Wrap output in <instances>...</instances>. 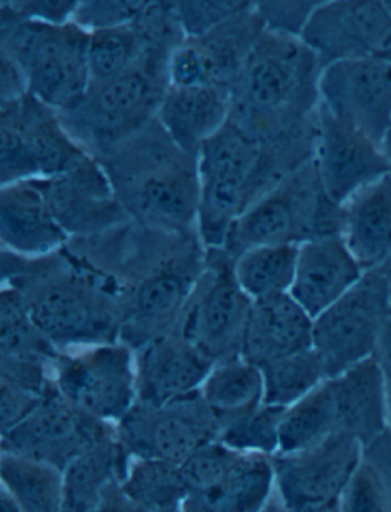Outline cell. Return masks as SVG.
<instances>
[{
	"label": "cell",
	"mask_w": 391,
	"mask_h": 512,
	"mask_svg": "<svg viewBox=\"0 0 391 512\" xmlns=\"http://www.w3.org/2000/svg\"><path fill=\"white\" fill-rule=\"evenodd\" d=\"M66 248L117 292L123 312L120 341L133 350L178 329L207 257L198 230H170L133 219L72 237Z\"/></svg>",
	"instance_id": "1"
},
{
	"label": "cell",
	"mask_w": 391,
	"mask_h": 512,
	"mask_svg": "<svg viewBox=\"0 0 391 512\" xmlns=\"http://www.w3.org/2000/svg\"><path fill=\"white\" fill-rule=\"evenodd\" d=\"M2 286L19 292L36 325L60 350L120 341L117 292L66 247L43 256L2 250Z\"/></svg>",
	"instance_id": "2"
},
{
	"label": "cell",
	"mask_w": 391,
	"mask_h": 512,
	"mask_svg": "<svg viewBox=\"0 0 391 512\" xmlns=\"http://www.w3.org/2000/svg\"><path fill=\"white\" fill-rule=\"evenodd\" d=\"M324 65L300 36L263 31L231 88V117L257 140L314 126Z\"/></svg>",
	"instance_id": "3"
},
{
	"label": "cell",
	"mask_w": 391,
	"mask_h": 512,
	"mask_svg": "<svg viewBox=\"0 0 391 512\" xmlns=\"http://www.w3.org/2000/svg\"><path fill=\"white\" fill-rule=\"evenodd\" d=\"M94 158L130 219L170 230H198V155L173 141L158 118Z\"/></svg>",
	"instance_id": "4"
},
{
	"label": "cell",
	"mask_w": 391,
	"mask_h": 512,
	"mask_svg": "<svg viewBox=\"0 0 391 512\" xmlns=\"http://www.w3.org/2000/svg\"><path fill=\"white\" fill-rule=\"evenodd\" d=\"M172 54L158 49L129 71L91 80L81 100L60 112L74 140L89 155L106 152L156 120L170 85Z\"/></svg>",
	"instance_id": "5"
},
{
	"label": "cell",
	"mask_w": 391,
	"mask_h": 512,
	"mask_svg": "<svg viewBox=\"0 0 391 512\" xmlns=\"http://www.w3.org/2000/svg\"><path fill=\"white\" fill-rule=\"evenodd\" d=\"M89 33L77 22L20 19L0 10V56L22 72L28 94L68 111L91 85Z\"/></svg>",
	"instance_id": "6"
},
{
	"label": "cell",
	"mask_w": 391,
	"mask_h": 512,
	"mask_svg": "<svg viewBox=\"0 0 391 512\" xmlns=\"http://www.w3.org/2000/svg\"><path fill=\"white\" fill-rule=\"evenodd\" d=\"M343 205L333 201L309 161L249 205L234 222L225 250L236 259L259 245L303 244L341 234Z\"/></svg>",
	"instance_id": "7"
},
{
	"label": "cell",
	"mask_w": 391,
	"mask_h": 512,
	"mask_svg": "<svg viewBox=\"0 0 391 512\" xmlns=\"http://www.w3.org/2000/svg\"><path fill=\"white\" fill-rule=\"evenodd\" d=\"M262 143L228 121L198 153V231L207 248H223L240 214L260 198Z\"/></svg>",
	"instance_id": "8"
},
{
	"label": "cell",
	"mask_w": 391,
	"mask_h": 512,
	"mask_svg": "<svg viewBox=\"0 0 391 512\" xmlns=\"http://www.w3.org/2000/svg\"><path fill=\"white\" fill-rule=\"evenodd\" d=\"M88 155L54 107L31 94L0 101V185L65 175Z\"/></svg>",
	"instance_id": "9"
},
{
	"label": "cell",
	"mask_w": 391,
	"mask_h": 512,
	"mask_svg": "<svg viewBox=\"0 0 391 512\" xmlns=\"http://www.w3.org/2000/svg\"><path fill=\"white\" fill-rule=\"evenodd\" d=\"M251 306L253 300L237 282L234 257L225 248H207L204 269L176 331L214 364L234 360L242 357Z\"/></svg>",
	"instance_id": "10"
},
{
	"label": "cell",
	"mask_w": 391,
	"mask_h": 512,
	"mask_svg": "<svg viewBox=\"0 0 391 512\" xmlns=\"http://www.w3.org/2000/svg\"><path fill=\"white\" fill-rule=\"evenodd\" d=\"M362 453L364 445L355 436L335 431L311 447L272 456L280 509L341 511V499Z\"/></svg>",
	"instance_id": "11"
},
{
	"label": "cell",
	"mask_w": 391,
	"mask_h": 512,
	"mask_svg": "<svg viewBox=\"0 0 391 512\" xmlns=\"http://www.w3.org/2000/svg\"><path fill=\"white\" fill-rule=\"evenodd\" d=\"M52 380L78 409L117 425L136 402L135 350L123 341L62 350Z\"/></svg>",
	"instance_id": "12"
},
{
	"label": "cell",
	"mask_w": 391,
	"mask_h": 512,
	"mask_svg": "<svg viewBox=\"0 0 391 512\" xmlns=\"http://www.w3.org/2000/svg\"><path fill=\"white\" fill-rule=\"evenodd\" d=\"M391 312L379 268L367 269L337 303L314 318V347L327 378L375 357L376 344Z\"/></svg>",
	"instance_id": "13"
},
{
	"label": "cell",
	"mask_w": 391,
	"mask_h": 512,
	"mask_svg": "<svg viewBox=\"0 0 391 512\" xmlns=\"http://www.w3.org/2000/svg\"><path fill=\"white\" fill-rule=\"evenodd\" d=\"M219 435V422L199 390L164 406L135 402L117 424L118 439L130 457L176 465L184 464Z\"/></svg>",
	"instance_id": "14"
},
{
	"label": "cell",
	"mask_w": 391,
	"mask_h": 512,
	"mask_svg": "<svg viewBox=\"0 0 391 512\" xmlns=\"http://www.w3.org/2000/svg\"><path fill=\"white\" fill-rule=\"evenodd\" d=\"M117 433V425L78 409L54 380L25 421L2 433L0 448L65 470L75 457Z\"/></svg>",
	"instance_id": "15"
},
{
	"label": "cell",
	"mask_w": 391,
	"mask_h": 512,
	"mask_svg": "<svg viewBox=\"0 0 391 512\" xmlns=\"http://www.w3.org/2000/svg\"><path fill=\"white\" fill-rule=\"evenodd\" d=\"M300 37L324 66L391 60V11L384 0H333L315 13Z\"/></svg>",
	"instance_id": "16"
},
{
	"label": "cell",
	"mask_w": 391,
	"mask_h": 512,
	"mask_svg": "<svg viewBox=\"0 0 391 512\" xmlns=\"http://www.w3.org/2000/svg\"><path fill=\"white\" fill-rule=\"evenodd\" d=\"M265 25L254 10L198 37H187L169 62L170 85L233 88Z\"/></svg>",
	"instance_id": "17"
},
{
	"label": "cell",
	"mask_w": 391,
	"mask_h": 512,
	"mask_svg": "<svg viewBox=\"0 0 391 512\" xmlns=\"http://www.w3.org/2000/svg\"><path fill=\"white\" fill-rule=\"evenodd\" d=\"M321 106L382 144L391 127V60H344L324 66Z\"/></svg>",
	"instance_id": "18"
},
{
	"label": "cell",
	"mask_w": 391,
	"mask_h": 512,
	"mask_svg": "<svg viewBox=\"0 0 391 512\" xmlns=\"http://www.w3.org/2000/svg\"><path fill=\"white\" fill-rule=\"evenodd\" d=\"M315 166L327 195L343 205L353 195L388 175L390 166L378 141L320 106Z\"/></svg>",
	"instance_id": "19"
},
{
	"label": "cell",
	"mask_w": 391,
	"mask_h": 512,
	"mask_svg": "<svg viewBox=\"0 0 391 512\" xmlns=\"http://www.w3.org/2000/svg\"><path fill=\"white\" fill-rule=\"evenodd\" d=\"M40 184L55 219L71 239L130 221L106 172L92 155L65 175L40 179Z\"/></svg>",
	"instance_id": "20"
},
{
	"label": "cell",
	"mask_w": 391,
	"mask_h": 512,
	"mask_svg": "<svg viewBox=\"0 0 391 512\" xmlns=\"http://www.w3.org/2000/svg\"><path fill=\"white\" fill-rule=\"evenodd\" d=\"M214 363L173 331L135 349L136 402L164 406L198 392Z\"/></svg>",
	"instance_id": "21"
},
{
	"label": "cell",
	"mask_w": 391,
	"mask_h": 512,
	"mask_svg": "<svg viewBox=\"0 0 391 512\" xmlns=\"http://www.w3.org/2000/svg\"><path fill=\"white\" fill-rule=\"evenodd\" d=\"M62 350L36 325L19 292H0V378L45 393Z\"/></svg>",
	"instance_id": "22"
},
{
	"label": "cell",
	"mask_w": 391,
	"mask_h": 512,
	"mask_svg": "<svg viewBox=\"0 0 391 512\" xmlns=\"http://www.w3.org/2000/svg\"><path fill=\"white\" fill-rule=\"evenodd\" d=\"M364 273L366 269L341 234L306 240L298 245L297 268L289 294L315 318L347 294Z\"/></svg>",
	"instance_id": "23"
},
{
	"label": "cell",
	"mask_w": 391,
	"mask_h": 512,
	"mask_svg": "<svg viewBox=\"0 0 391 512\" xmlns=\"http://www.w3.org/2000/svg\"><path fill=\"white\" fill-rule=\"evenodd\" d=\"M69 239L49 207L40 179L0 185L2 250L43 256L62 250Z\"/></svg>",
	"instance_id": "24"
},
{
	"label": "cell",
	"mask_w": 391,
	"mask_h": 512,
	"mask_svg": "<svg viewBox=\"0 0 391 512\" xmlns=\"http://www.w3.org/2000/svg\"><path fill=\"white\" fill-rule=\"evenodd\" d=\"M314 317L289 292L256 300L251 306L242 358L262 367L312 349Z\"/></svg>",
	"instance_id": "25"
},
{
	"label": "cell",
	"mask_w": 391,
	"mask_h": 512,
	"mask_svg": "<svg viewBox=\"0 0 391 512\" xmlns=\"http://www.w3.org/2000/svg\"><path fill=\"white\" fill-rule=\"evenodd\" d=\"M338 430L364 447L388 428L387 373L375 357L330 376Z\"/></svg>",
	"instance_id": "26"
},
{
	"label": "cell",
	"mask_w": 391,
	"mask_h": 512,
	"mask_svg": "<svg viewBox=\"0 0 391 512\" xmlns=\"http://www.w3.org/2000/svg\"><path fill=\"white\" fill-rule=\"evenodd\" d=\"M230 117V88L169 85L156 118L182 149L198 155L202 144L216 135Z\"/></svg>",
	"instance_id": "27"
},
{
	"label": "cell",
	"mask_w": 391,
	"mask_h": 512,
	"mask_svg": "<svg viewBox=\"0 0 391 512\" xmlns=\"http://www.w3.org/2000/svg\"><path fill=\"white\" fill-rule=\"evenodd\" d=\"M275 496L274 457L240 451L230 470L204 493L190 494L188 512L263 511Z\"/></svg>",
	"instance_id": "28"
},
{
	"label": "cell",
	"mask_w": 391,
	"mask_h": 512,
	"mask_svg": "<svg viewBox=\"0 0 391 512\" xmlns=\"http://www.w3.org/2000/svg\"><path fill=\"white\" fill-rule=\"evenodd\" d=\"M341 237L366 271L391 256V173L344 202Z\"/></svg>",
	"instance_id": "29"
},
{
	"label": "cell",
	"mask_w": 391,
	"mask_h": 512,
	"mask_svg": "<svg viewBox=\"0 0 391 512\" xmlns=\"http://www.w3.org/2000/svg\"><path fill=\"white\" fill-rule=\"evenodd\" d=\"M129 462L117 433L83 451L63 470V511H98L104 494L123 482Z\"/></svg>",
	"instance_id": "30"
},
{
	"label": "cell",
	"mask_w": 391,
	"mask_h": 512,
	"mask_svg": "<svg viewBox=\"0 0 391 512\" xmlns=\"http://www.w3.org/2000/svg\"><path fill=\"white\" fill-rule=\"evenodd\" d=\"M220 430L263 404V373L245 358L214 364L199 389Z\"/></svg>",
	"instance_id": "31"
},
{
	"label": "cell",
	"mask_w": 391,
	"mask_h": 512,
	"mask_svg": "<svg viewBox=\"0 0 391 512\" xmlns=\"http://www.w3.org/2000/svg\"><path fill=\"white\" fill-rule=\"evenodd\" d=\"M121 490L132 511H184L188 497L181 465L130 457Z\"/></svg>",
	"instance_id": "32"
},
{
	"label": "cell",
	"mask_w": 391,
	"mask_h": 512,
	"mask_svg": "<svg viewBox=\"0 0 391 512\" xmlns=\"http://www.w3.org/2000/svg\"><path fill=\"white\" fill-rule=\"evenodd\" d=\"M0 480L22 512L63 511V471L20 454H0Z\"/></svg>",
	"instance_id": "33"
},
{
	"label": "cell",
	"mask_w": 391,
	"mask_h": 512,
	"mask_svg": "<svg viewBox=\"0 0 391 512\" xmlns=\"http://www.w3.org/2000/svg\"><path fill=\"white\" fill-rule=\"evenodd\" d=\"M297 259V244L249 248L234 259L237 282L253 302L285 294L294 283Z\"/></svg>",
	"instance_id": "34"
},
{
	"label": "cell",
	"mask_w": 391,
	"mask_h": 512,
	"mask_svg": "<svg viewBox=\"0 0 391 512\" xmlns=\"http://www.w3.org/2000/svg\"><path fill=\"white\" fill-rule=\"evenodd\" d=\"M338 430L329 378L286 409L280 431V451L294 453L323 441ZM277 453V454H278Z\"/></svg>",
	"instance_id": "35"
},
{
	"label": "cell",
	"mask_w": 391,
	"mask_h": 512,
	"mask_svg": "<svg viewBox=\"0 0 391 512\" xmlns=\"http://www.w3.org/2000/svg\"><path fill=\"white\" fill-rule=\"evenodd\" d=\"M260 369L265 387L263 402L286 409L327 380L326 370L314 347L272 361Z\"/></svg>",
	"instance_id": "36"
},
{
	"label": "cell",
	"mask_w": 391,
	"mask_h": 512,
	"mask_svg": "<svg viewBox=\"0 0 391 512\" xmlns=\"http://www.w3.org/2000/svg\"><path fill=\"white\" fill-rule=\"evenodd\" d=\"M286 407L263 402L253 412L230 422L220 430L219 441L234 450L275 456L280 451V431Z\"/></svg>",
	"instance_id": "37"
},
{
	"label": "cell",
	"mask_w": 391,
	"mask_h": 512,
	"mask_svg": "<svg viewBox=\"0 0 391 512\" xmlns=\"http://www.w3.org/2000/svg\"><path fill=\"white\" fill-rule=\"evenodd\" d=\"M187 37H198L253 10L254 0H170Z\"/></svg>",
	"instance_id": "38"
},
{
	"label": "cell",
	"mask_w": 391,
	"mask_h": 512,
	"mask_svg": "<svg viewBox=\"0 0 391 512\" xmlns=\"http://www.w3.org/2000/svg\"><path fill=\"white\" fill-rule=\"evenodd\" d=\"M161 2L162 0H81L74 22L88 31L129 25Z\"/></svg>",
	"instance_id": "39"
},
{
	"label": "cell",
	"mask_w": 391,
	"mask_h": 512,
	"mask_svg": "<svg viewBox=\"0 0 391 512\" xmlns=\"http://www.w3.org/2000/svg\"><path fill=\"white\" fill-rule=\"evenodd\" d=\"M341 511L391 512L390 496L381 474L362 453L341 499Z\"/></svg>",
	"instance_id": "40"
},
{
	"label": "cell",
	"mask_w": 391,
	"mask_h": 512,
	"mask_svg": "<svg viewBox=\"0 0 391 512\" xmlns=\"http://www.w3.org/2000/svg\"><path fill=\"white\" fill-rule=\"evenodd\" d=\"M333 0H254L253 10L266 30L301 36L315 13Z\"/></svg>",
	"instance_id": "41"
},
{
	"label": "cell",
	"mask_w": 391,
	"mask_h": 512,
	"mask_svg": "<svg viewBox=\"0 0 391 512\" xmlns=\"http://www.w3.org/2000/svg\"><path fill=\"white\" fill-rule=\"evenodd\" d=\"M45 393L0 378V433L25 421L36 410Z\"/></svg>",
	"instance_id": "42"
},
{
	"label": "cell",
	"mask_w": 391,
	"mask_h": 512,
	"mask_svg": "<svg viewBox=\"0 0 391 512\" xmlns=\"http://www.w3.org/2000/svg\"><path fill=\"white\" fill-rule=\"evenodd\" d=\"M80 4L81 0H4L0 10L20 19L66 23L74 20Z\"/></svg>",
	"instance_id": "43"
},
{
	"label": "cell",
	"mask_w": 391,
	"mask_h": 512,
	"mask_svg": "<svg viewBox=\"0 0 391 512\" xmlns=\"http://www.w3.org/2000/svg\"><path fill=\"white\" fill-rule=\"evenodd\" d=\"M364 457L381 474L391 502V430H387L364 447Z\"/></svg>",
	"instance_id": "44"
},
{
	"label": "cell",
	"mask_w": 391,
	"mask_h": 512,
	"mask_svg": "<svg viewBox=\"0 0 391 512\" xmlns=\"http://www.w3.org/2000/svg\"><path fill=\"white\" fill-rule=\"evenodd\" d=\"M2 71H0V101L13 100L28 94L25 78L16 65L7 57L0 56Z\"/></svg>",
	"instance_id": "45"
},
{
	"label": "cell",
	"mask_w": 391,
	"mask_h": 512,
	"mask_svg": "<svg viewBox=\"0 0 391 512\" xmlns=\"http://www.w3.org/2000/svg\"><path fill=\"white\" fill-rule=\"evenodd\" d=\"M375 358L381 364L384 372L391 376V312L385 318L378 344H376Z\"/></svg>",
	"instance_id": "46"
},
{
	"label": "cell",
	"mask_w": 391,
	"mask_h": 512,
	"mask_svg": "<svg viewBox=\"0 0 391 512\" xmlns=\"http://www.w3.org/2000/svg\"><path fill=\"white\" fill-rule=\"evenodd\" d=\"M0 508L5 512H22V508H20L17 500L14 499L13 494L4 487L0 490Z\"/></svg>",
	"instance_id": "47"
},
{
	"label": "cell",
	"mask_w": 391,
	"mask_h": 512,
	"mask_svg": "<svg viewBox=\"0 0 391 512\" xmlns=\"http://www.w3.org/2000/svg\"><path fill=\"white\" fill-rule=\"evenodd\" d=\"M379 271H381L382 276H384L385 285H387L388 297H390L391 302V256L379 266Z\"/></svg>",
	"instance_id": "48"
},
{
	"label": "cell",
	"mask_w": 391,
	"mask_h": 512,
	"mask_svg": "<svg viewBox=\"0 0 391 512\" xmlns=\"http://www.w3.org/2000/svg\"><path fill=\"white\" fill-rule=\"evenodd\" d=\"M382 150H384L385 158H387L388 166H390L391 172V127L388 129L387 135H385L384 140H382Z\"/></svg>",
	"instance_id": "49"
},
{
	"label": "cell",
	"mask_w": 391,
	"mask_h": 512,
	"mask_svg": "<svg viewBox=\"0 0 391 512\" xmlns=\"http://www.w3.org/2000/svg\"><path fill=\"white\" fill-rule=\"evenodd\" d=\"M388 381V428L391 430V376L387 375Z\"/></svg>",
	"instance_id": "50"
},
{
	"label": "cell",
	"mask_w": 391,
	"mask_h": 512,
	"mask_svg": "<svg viewBox=\"0 0 391 512\" xmlns=\"http://www.w3.org/2000/svg\"><path fill=\"white\" fill-rule=\"evenodd\" d=\"M384 2H385V5H387L388 10L391 11V0H384Z\"/></svg>",
	"instance_id": "51"
},
{
	"label": "cell",
	"mask_w": 391,
	"mask_h": 512,
	"mask_svg": "<svg viewBox=\"0 0 391 512\" xmlns=\"http://www.w3.org/2000/svg\"><path fill=\"white\" fill-rule=\"evenodd\" d=\"M0 2H4V0H0Z\"/></svg>",
	"instance_id": "52"
}]
</instances>
